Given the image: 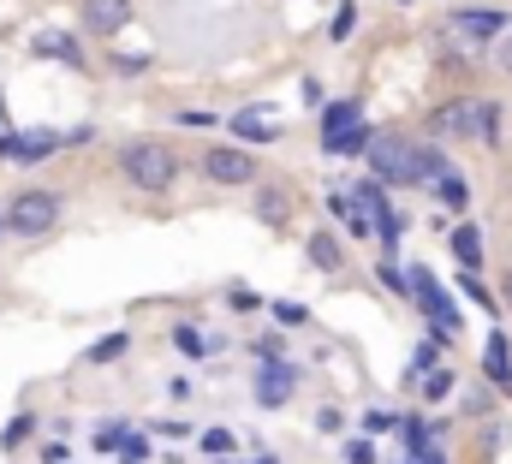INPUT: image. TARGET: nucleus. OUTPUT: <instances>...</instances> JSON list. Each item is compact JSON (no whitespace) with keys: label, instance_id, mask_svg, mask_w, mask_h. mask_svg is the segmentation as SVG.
<instances>
[{"label":"nucleus","instance_id":"bb28decb","mask_svg":"<svg viewBox=\"0 0 512 464\" xmlns=\"http://www.w3.org/2000/svg\"><path fill=\"white\" fill-rule=\"evenodd\" d=\"M30 435H36V417L24 411V417H12V423H6V435H0V441H6V447H18V441H30Z\"/></svg>","mask_w":512,"mask_h":464},{"label":"nucleus","instance_id":"f257e3e1","mask_svg":"<svg viewBox=\"0 0 512 464\" xmlns=\"http://www.w3.org/2000/svg\"><path fill=\"white\" fill-rule=\"evenodd\" d=\"M501 102L489 96H453L447 108H435L429 131L435 137H477V143H501Z\"/></svg>","mask_w":512,"mask_h":464},{"label":"nucleus","instance_id":"9d476101","mask_svg":"<svg viewBox=\"0 0 512 464\" xmlns=\"http://www.w3.org/2000/svg\"><path fill=\"white\" fill-rule=\"evenodd\" d=\"M30 48H36L42 60H60V66H90V60H84V42H78L72 30H36Z\"/></svg>","mask_w":512,"mask_h":464},{"label":"nucleus","instance_id":"39448f33","mask_svg":"<svg viewBox=\"0 0 512 464\" xmlns=\"http://www.w3.org/2000/svg\"><path fill=\"white\" fill-rule=\"evenodd\" d=\"M203 179H209V185H227V191L256 185V155L251 149H239V143H221V149L203 155Z\"/></svg>","mask_w":512,"mask_h":464},{"label":"nucleus","instance_id":"393cba45","mask_svg":"<svg viewBox=\"0 0 512 464\" xmlns=\"http://www.w3.org/2000/svg\"><path fill=\"white\" fill-rule=\"evenodd\" d=\"M203 453H215V459H233V429H203Z\"/></svg>","mask_w":512,"mask_h":464},{"label":"nucleus","instance_id":"4be33fe9","mask_svg":"<svg viewBox=\"0 0 512 464\" xmlns=\"http://www.w3.org/2000/svg\"><path fill=\"white\" fill-rule=\"evenodd\" d=\"M352 30H358V6H352V0H346V6H340V12H334V24H328V36H334V42H346V36H352Z\"/></svg>","mask_w":512,"mask_h":464},{"label":"nucleus","instance_id":"ddd939ff","mask_svg":"<svg viewBox=\"0 0 512 464\" xmlns=\"http://www.w3.org/2000/svg\"><path fill=\"white\" fill-rule=\"evenodd\" d=\"M483 375H489L495 387H512V340L507 334H489V346H483Z\"/></svg>","mask_w":512,"mask_h":464},{"label":"nucleus","instance_id":"dca6fc26","mask_svg":"<svg viewBox=\"0 0 512 464\" xmlns=\"http://www.w3.org/2000/svg\"><path fill=\"white\" fill-rule=\"evenodd\" d=\"M453 167H447V155L435 149V143H417V179H429V185H441Z\"/></svg>","mask_w":512,"mask_h":464},{"label":"nucleus","instance_id":"b1692460","mask_svg":"<svg viewBox=\"0 0 512 464\" xmlns=\"http://www.w3.org/2000/svg\"><path fill=\"white\" fill-rule=\"evenodd\" d=\"M90 447H96V453H120V447H126V429H120V423H102Z\"/></svg>","mask_w":512,"mask_h":464},{"label":"nucleus","instance_id":"a878e982","mask_svg":"<svg viewBox=\"0 0 512 464\" xmlns=\"http://www.w3.org/2000/svg\"><path fill=\"white\" fill-rule=\"evenodd\" d=\"M382 286H387V292H399V298H411V292H417V286H411V274H399L393 262H382ZM411 304H417V298H411Z\"/></svg>","mask_w":512,"mask_h":464},{"label":"nucleus","instance_id":"20e7f679","mask_svg":"<svg viewBox=\"0 0 512 464\" xmlns=\"http://www.w3.org/2000/svg\"><path fill=\"white\" fill-rule=\"evenodd\" d=\"M501 36H512V18L501 6H459L453 12V42L477 48V42H501Z\"/></svg>","mask_w":512,"mask_h":464},{"label":"nucleus","instance_id":"f3484780","mask_svg":"<svg viewBox=\"0 0 512 464\" xmlns=\"http://www.w3.org/2000/svg\"><path fill=\"white\" fill-rule=\"evenodd\" d=\"M286 203H292V197H286L280 185H262V191H256V215H262L268 227H280V221H286Z\"/></svg>","mask_w":512,"mask_h":464},{"label":"nucleus","instance_id":"f03ea898","mask_svg":"<svg viewBox=\"0 0 512 464\" xmlns=\"http://www.w3.org/2000/svg\"><path fill=\"white\" fill-rule=\"evenodd\" d=\"M120 173H126L137 191H149V197H161L173 179H179V155L167 149V143H131L126 155H120Z\"/></svg>","mask_w":512,"mask_h":464},{"label":"nucleus","instance_id":"1a4fd4ad","mask_svg":"<svg viewBox=\"0 0 512 464\" xmlns=\"http://www.w3.org/2000/svg\"><path fill=\"white\" fill-rule=\"evenodd\" d=\"M78 12H84V30L90 36H114V30L131 24V0H84Z\"/></svg>","mask_w":512,"mask_h":464},{"label":"nucleus","instance_id":"6e6552de","mask_svg":"<svg viewBox=\"0 0 512 464\" xmlns=\"http://www.w3.org/2000/svg\"><path fill=\"white\" fill-rule=\"evenodd\" d=\"M411 286H417V304L429 310V322H435V334H459V310H453V298L435 286V274H411Z\"/></svg>","mask_w":512,"mask_h":464},{"label":"nucleus","instance_id":"412c9836","mask_svg":"<svg viewBox=\"0 0 512 464\" xmlns=\"http://www.w3.org/2000/svg\"><path fill=\"white\" fill-rule=\"evenodd\" d=\"M233 131H239V137H256V143H274V125L256 119V114H233Z\"/></svg>","mask_w":512,"mask_h":464},{"label":"nucleus","instance_id":"2eb2a0df","mask_svg":"<svg viewBox=\"0 0 512 464\" xmlns=\"http://www.w3.org/2000/svg\"><path fill=\"white\" fill-rule=\"evenodd\" d=\"M173 346L185 351V357H215V351H227V340H215V334L203 340V328H191V322H179V328H173Z\"/></svg>","mask_w":512,"mask_h":464},{"label":"nucleus","instance_id":"c85d7f7f","mask_svg":"<svg viewBox=\"0 0 512 464\" xmlns=\"http://www.w3.org/2000/svg\"><path fill=\"white\" fill-rule=\"evenodd\" d=\"M340 459H346V464H376V447H370V441H346V447H340Z\"/></svg>","mask_w":512,"mask_h":464},{"label":"nucleus","instance_id":"e433bc0d","mask_svg":"<svg viewBox=\"0 0 512 464\" xmlns=\"http://www.w3.org/2000/svg\"><path fill=\"white\" fill-rule=\"evenodd\" d=\"M0 232H6V215H0Z\"/></svg>","mask_w":512,"mask_h":464},{"label":"nucleus","instance_id":"5701e85b","mask_svg":"<svg viewBox=\"0 0 512 464\" xmlns=\"http://www.w3.org/2000/svg\"><path fill=\"white\" fill-rule=\"evenodd\" d=\"M447 393H453V369H435V375L423 381V399H429V405H441Z\"/></svg>","mask_w":512,"mask_h":464},{"label":"nucleus","instance_id":"cd10ccee","mask_svg":"<svg viewBox=\"0 0 512 464\" xmlns=\"http://www.w3.org/2000/svg\"><path fill=\"white\" fill-rule=\"evenodd\" d=\"M435 357H441V334L417 346V357H411V375H423V369H435Z\"/></svg>","mask_w":512,"mask_h":464},{"label":"nucleus","instance_id":"423d86ee","mask_svg":"<svg viewBox=\"0 0 512 464\" xmlns=\"http://www.w3.org/2000/svg\"><path fill=\"white\" fill-rule=\"evenodd\" d=\"M370 167L382 185H417V143H399V137H376L370 149Z\"/></svg>","mask_w":512,"mask_h":464},{"label":"nucleus","instance_id":"7c9ffc66","mask_svg":"<svg viewBox=\"0 0 512 464\" xmlns=\"http://www.w3.org/2000/svg\"><path fill=\"white\" fill-rule=\"evenodd\" d=\"M120 459H126V464H143V459H149V441H143V435H126V447H120Z\"/></svg>","mask_w":512,"mask_h":464},{"label":"nucleus","instance_id":"c756f323","mask_svg":"<svg viewBox=\"0 0 512 464\" xmlns=\"http://www.w3.org/2000/svg\"><path fill=\"white\" fill-rule=\"evenodd\" d=\"M274 316H280L286 328H304V322H310V310H304V304H274Z\"/></svg>","mask_w":512,"mask_h":464},{"label":"nucleus","instance_id":"4468645a","mask_svg":"<svg viewBox=\"0 0 512 464\" xmlns=\"http://www.w3.org/2000/svg\"><path fill=\"white\" fill-rule=\"evenodd\" d=\"M310 262L322 268V274H340L346 268V250H340V238L322 227V232H310Z\"/></svg>","mask_w":512,"mask_h":464},{"label":"nucleus","instance_id":"9b49d317","mask_svg":"<svg viewBox=\"0 0 512 464\" xmlns=\"http://www.w3.org/2000/svg\"><path fill=\"white\" fill-rule=\"evenodd\" d=\"M292 381H298V369L292 363H262V375H256V405H286V393H292Z\"/></svg>","mask_w":512,"mask_h":464},{"label":"nucleus","instance_id":"f8f14e48","mask_svg":"<svg viewBox=\"0 0 512 464\" xmlns=\"http://www.w3.org/2000/svg\"><path fill=\"white\" fill-rule=\"evenodd\" d=\"M364 125V108L358 102H328L322 108V143H340L346 131H358Z\"/></svg>","mask_w":512,"mask_h":464},{"label":"nucleus","instance_id":"2f4dec72","mask_svg":"<svg viewBox=\"0 0 512 464\" xmlns=\"http://www.w3.org/2000/svg\"><path fill=\"white\" fill-rule=\"evenodd\" d=\"M149 66V54H114V72H126V78H137Z\"/></svg>","mask_w":512,"mask_h":464},{"label":"nucleus","instance_id":"f704fd0d","mask_svg":"<svg viewBox=\"0 0 512 464\" xmlns=\"http://www.w3.org/2000/svg\"><path fill=\"white\" fill-rule=\"evenodd\" d=\"M495 66H501V72H512V36H501V42H495Z\"/></svg>","mask_w":512,"mask_h":464},{"label":"nucleus","instance_id":"473e14b6","mask_svg":"<svg viewBox=\"0 0 512 464\" xmlns=\"http://www.w3.org/2000/svg\"><path fill=\"white\" fill-rule=\"evenodd\" d=\"M227 304H233V310H256L262 298H256L251 286H233V292H227Z\"/></svg>","mask_w":512,"mask_h":464},{"label":"nucleus","instance_id":"72a5a7b5","mask_svg":"<svg viewBox=\"0 0 512 464\" xmlns=\"http://www.w3.org/2000/svg\"><path fill=\"white\" fill-rule=\"evenodd\" d=\"M256 351H262V363H280V334H262Z\"/></svg>","mask_w":512,"mask_h":464},{"label":"nucleus","instance_id":"a211bd4d","mask_svg":"<svg viewBox=\"0 0 512 464\" xmlns=\"http://www.w3.org/2000/svg\"><path fill=\"white\" fill-rule=\"evenodd\" d=\"M453 256H459L465 268H477V262H483V232H477V227H459V232H453Z\"/></svg>","mask_w":512,"mask_h":464},{"label":"nucleus","instance_id":"aec40b11","mask_svg":"<svg viewBox=\"0 0 512 464\" xmlns=\"http://www.w3.org/2000/svg\"><path fill=\"white\" fill-rule=\"evenodd\" d=\"M435 197H441L453 215H459V209H471V191H465V179H459V173H447V179L435 185Z\"/></svg>","mask_w":512,"mask_h":464},{"label":"nucleus","instance_id":"6ab92c4d","mask_svg":"<svg viewBox=\"0 0 512 464\" xmlns=\"http://www.w3.org/2000/svg\"><path fill=\"white\" fill-rule=\"evenodd\" d=\"M126 351H131V334H102V340L84 351V357H90V363H120Z\"/></svg>","mask_w":512,"mask_h":464},{"label":"nucleus","instance_id":"c9c22d12","mask_svg":"<svg viewBox=\"0 0 512 464\" xmlns=\"http://www.w3.org/2000/svg\"><path fill=\"white\" fill-rule=\"evenodd\" d=\"M501 304H507V310H512V268H507V274H501Z\"/></svg>","mask_w":512,"mask_h":464},{"label":"nucleus","instance_id":"0eeeda50","mask_svg":"<svg viewBox=\"0 0 512 464\" xmlns=\"http://www.w3.org/2000/svg\"><path fill=\"white\" fill-rule=\"evenodd\" d=\"M60 149V131H48V125H30V131H12L6 137V161H18V167H36V161H48Z\"/></svg>","mask_w":512,"mask_h":464},{"label":"nucleus","instance_id":"7ed1b4c3","mask_svg":"<svg viewBox=\"0 0 512 464\" xmlns=\"http://www.w3.org/2000/svg\"><path fill=\"white\" fill-rule=\"evenodd\" d=\"M60 209H66L60 191H18V197H6V232L48 238V232L60 227Z\"/></svg>","mask_w":512,"mask_h":464}]
</instances>
